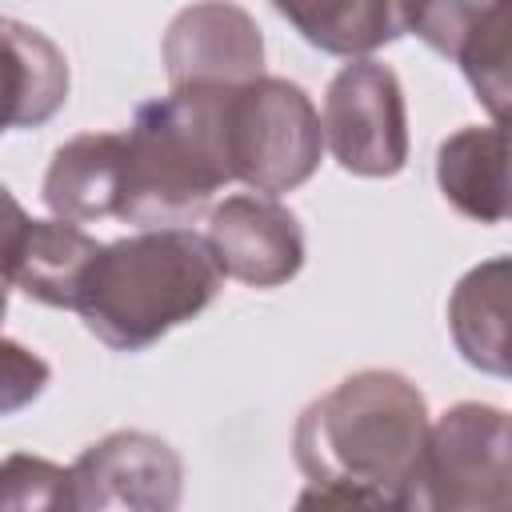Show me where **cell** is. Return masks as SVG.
Segmentation results:
<instances>
[{
    "label": "cell",
    "instance_id": "obj_1",
    "mask_svg": "<svg viewBox=\"0 0 512 512\" xmlns=\"http://www.w3.org/2000/svg\"><path fill=\"white\" fill-rule=\"evenodd\" d=\"M428 424L424 392L408 376L392 368L344 376L296 420L292 456L308 476L300 504L400 508Z\"/></svg>",
    "mask_w": 512,
    "mask_h": 512
},
{
    "label": "cell",
    "instance_id": "obj_2",
    "mask_svg": "<svg viewBox=\"0 0 512 512\" xmlns=\"http://www.w3.org/2000/svg\"><path fill=\"white\" fill-rule=\"evenodd\" d=\"M224 272L192 228H140L100 244L76 312L112 352H144L220 296Z\"/></svg>",
    "mask_w": 512,
    "mask_h": 512
},
{
    "label": "cell",
    "instance_id": "obj_3",
    "mask_svg": "<svg viewBox=\"0 0 512 512\" xmlns=\"http://www.w3.org/2000/svg\"><path fill=\"white\" fill-rule=\"evenodd\" d=\"M228 88L188 84L144 100L132 116L120 220L136 228H188L232 184L224 140Z\"/></svg>",
    "mask_w": 512,
    "mask_h": 512
},
{
    "label": "cell",
    "instance_id": "obj_4",
    "mask_svg": "<svg viewBox=\"0 0 512 512\" xmlns=\"http://www.w3.org/2000/svg\"><path fill=\"white\" fill-rule=\"evenodd\" d=\"M512 500V424L496 404L464 400L428 424L400 508L504 512Z\"/></svg>",
    "mask_w": 512,
    "mask_h": 512
},
{
    "label": "cell",
    "instance_id": "obj_5",
    "mask_svg": "<svg viewBox=\"0 0 512 512\" xmlns=\"http://www.w3.org/2000/svg\"><path fill=\"white\" fill-rule=\"evenodd\" d=\"M228 168L252 192L280 196L312 180L324 156V128L312 96L284 76H256L228 88Z\"/></svg>",
    "mask_w": 512,
    "mask_h": 512
},
{
    "label": "cell",
    "instance_id": "obj_6",
    "mask_svg": "<svg viewBox=\"0 0 512 512\" xmlns=\"http://www.w3.org/2000/svg\"><path fill=\"white\" fill-rule=\"evenodd\" d=\"M324 148L368 180L396 176L408 164V108L396 72L372 56H352L324 92Z\"/></svg>",
    "mask_w": 512,
    "mask_h": 512
},
{
    "label": "cell",
    "instance_id": "obj_7",
    "mask_svg": "<svg viewBox=\"0 0 512 512\" xmlns=\"http://www.w3.org/2000/svg\"><path fill=\"white\" fill-rule=\"evenodd\" d=\"M68 472L76 512H172L184 492L180 452L136 428L88 444Z\"/></svg>",
    "mask_w": 512,
    "mask_h": 512
},
{
    "label": "cell",
    "instance_id": "obj_8",
    "mask_svg": "<svg viewBox=\"0 0 512 512\" xmlns=\"http://www.w3.org/2000/svg\"><path fill=\"white\" fill-rule=\"evenodd\" d=\"M160 56L172 88H236L264 72V32L252 12L232 0H196L172 16Z\"/></svg>",
    "mask_w": 512,
    "mask_h": 512
},
{
    "label": "cell",
    "instance_id": "obj_9",
    "mask_svg": "<svg viewBox=\"0 0 512 512\" xmlns=\"http://www.w3.org/2000/svg\"><path fill=\"white\" fill-rule=\"evenodd\" d=\"M224 276L252 288H280L304 268V228L288 204L264 192L224 196L204 232Z\"/></svg>",
    "mask_w": 512,
    "mask_h": 512
},
{
    "label": "cell",
    "instance_id": "obj_10",
    "mask_svg": "<svg viewBox=\"0 0 512 512\" xmlns=\"http://www.w3.org/2000/svg\"><path fill=\"white\" fill-rule=\"evenodd\" d=\"M124 176H128V136L80 132L52 152L40 196L56 220L92 224L104 216H120Z\"/></svg>",
    "mask_w": 512,
    "mask_h": 512
},
{
    "label": "cell",
    "instance_id": "obj_11",
    "mask_svg": "<svg viewBox=\"0 0 512 512\" xmlns=\"http://www.w3.org/2000/svg\"><path fill=\"white\" fill-rule=\"evenodd\" d=\"M68 100L64 48L12 16H0V136L8 128H40Z\"/></svg>",
    "mask_w": 512,
    "mask_h": 512
},
{
    "label": "cell",
    "instance_id": "obj_12",
    "mask_svg": "<svg viewBox=\"0 0 512 512\" xmlns=\"http://www.w3.org/2000/svg\"><path fill=\"white\" fill-rule=\"evenodd\" d=\"M440 196L476 224L508 220V132L504 124H468L436 148Z\"/></svg>",
    "mask_w": 512,
    "mask_h": 512
},
{
    "label": "cell",
    "instance_id": "obj_13",
    "mask_svg": "<svg viewBox=\"0 0 512 512\" xmlns=\"http://www.w3.org/2000/svg\"><path fill=\"white\" fill-rule=\"evenodd\" d=\"M96 252L100 240L72 220H28L8 260V280L36 304L76 312Z\"/></svg>",
    "mask_w": 512,
    "mask_h": 512
},
{
    "label": "cell",
    "instance_id": "obj_14",
    "mask_svg": "<svg viewBox=\"0 0 512 512\" xmlns=\"http://www.w3.org/2000/svg\"><path fill=\"white\" fill-rule=\"evenodd\" d=\"M272 8L328 56H372L408 36L412 0H272Z\"/></svg>",
    "mask_w": 512,
    "mask_h": 512
},
{
    "label": "cell",
    "instance_id": "obj_15",
    "mask_svg": "<svg viewBox=\"0 0 512 512\" xmlns=\"http://www.w3.org/2000/svg\"><path fill=\"white\" fill-rule=\"evenodd\" d=\"M508 288H512V264L508 256H492L460 276V284L448 296V332L456 352L488 372L508 376Z\"/></svg>",
    "mask_w": 512,
    "mask_h": 512
},
{
    "label": "cell",
    "instance_id": "obj_16",
    "mask_svg": "<svg viewBox=\"0 0 512 512\" xmlns=\"http://www.w3.org/2000/svg\"><path fill=\"white\" fill-rule=\"evenodd\" d=\"M452 64L464 72L468 88L488 108V116L504 124L512 100V0L496 4L480 20V28L460 44Z\"/></svg>",
    "mask_w": 512,
    "mask_h": 512
},
{
    "label": "cell",
    "instance_id": "obj_17",
    "mask_svg": "<svg viewBox=\"0 0 512 512\" xmlns=\"http://www.w3.org/2000/svg\"><path fill=\"white\" fill-rule=\"evenodd\" d=\"M64 512L72 508V472L32 452L0 460V512Z\"/></svg>",
    "mask_w": 512,
    "mask_h": 512
},
{
    "label": "cell",
    "instance_id": "obj_18",
    "mask_svg": "<svg viewBox=\"0 0 512 512\" xmlns=\"http://www.w3.org/2000/svg\"><path fill=\"white\" fill-rule=\"evenodd\" d=\"M496 4L504 0H412L408 32H416L436 56L452 60Z\"/></svg>",
    "mask_w": 512,
    "mask_h": 512
},
{
    "label": "cell",
    "instance_id": "obj_19",
    "mask_svg": "<svg viewBox=\"0 0 512 512\" xmlns=\"http://www.w3.org/2000/svg\"><path fill=\"white\" fill-rule=\"evenodd\" d=\"M48 380H52V368L44 356L24 348L20 340L0 336V420L36 404L44 396Z\"/></svg>",
    "mask_w": 512,
    "mask_h": 512
},
{
    "label": "cell",
    "instance_id": "obj_20",
    "mask_svg": "<svg viewBox=\"0 0 512 512\" xmlns=\"http://www.w3.org/2000/svg\"><path fill=\"white\" fill-rule=\"evenodd\" d=\"M8 292H12V280H8V272L0 268V320H4V312H8Z\"/></svg>",
    "mask_w": 512,
    "mask_h": 512
}]
</instances>
